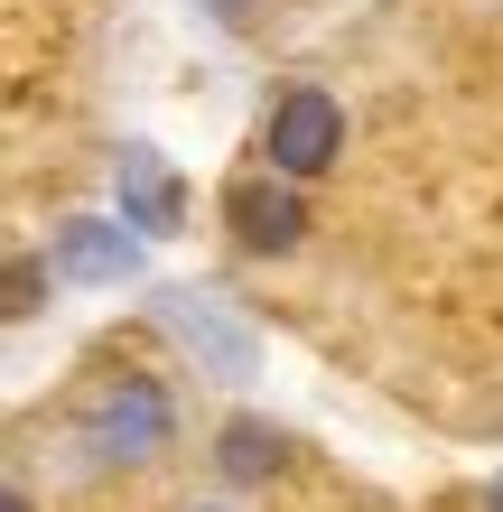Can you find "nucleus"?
Returning a JSON list of instances; mask_svg holds the SVG:
<instances>
[{"mask_svg": "<svg viewBox=\"0 0 503 512\" xmlns=\"http://www.w3.org/2000/svg\"><path fill=\"white\" fill-rule=\"evenodd\" d=\"M75 438L94 447L103 466H159L168 447H177V401H168V382H159V373H103L94 401H84V419H75Z\"/></svg>", "mask_w": 503, "mask_h": 512, "instance_id": "nucleus-1", "label": "nucleus"}, {"mask_svg": "<svg viewBox=\"0 0 503 512\" xmlns=\"http://www.w3.org/2000/svg\"><path fill=\"white\" fill-rule=\"evenodd\" d=\"M159 336L196 364V382L243 391V382L261 373V326L233 308L224 289H159Z\"/></svg>", "mask_w": 503, "mask_h": 512, "instance_id": "nucleus-2", "label": "nucleus"}, {"mask_svg": "<svg viewBox=\"0 0 503 512\" xmlns=\"http://www.w3.org/2000/svg\"><path fill=\"white\" fill-rule=\"evenodd\" d=\"M345 159V103L327 84H289V94L261 112V168L289 177V187H308V177H327Z\"/></svg>", "mask_w": 503, "mask_h": 512, "instance_id": "nucleus-3", "label": "nucleus"}, {"mask_svg": "<svg viewBox=\"0 0 503 512\" xmlns=\"http://www.w3.org/2000/svg\"><path fill=\"white\" fill-rule=\"evenodd\" d=\"M224 233H233L243 252L280 261V252H299V243H308V196L289 187V177L252 168V177H233V187H224Z\"/></svg>", "mask_w": 503, "mask_h": 512, "instance_id": "nucleus-4", "label": "nucleus"}, {"mask_svg": "<svg viewBox=\"0 0 503 512\" xmlns=\"http://www.w3.org/2000/svg\"><path fill=\"white\" fill-rule=\"evenodd\" d=\"M112 215H122L140 243H168V233L187 224V177H177L150 140H122V159H112Z\"/></svg>", "mask_w": 503, "mask_h": 512, "instance_id": "nucleus-5", "label": "nucleus"}, {"mask_svg": "<svg viewBox=\"0 0 503 512\" xmlns=\"http://www.w3.org/2000/svg\"><path fill=\"white\" fill-rule=\"evenodd\" d=\"M47 261L66 270L75 289H122L131 270H140V233L122 215H66L47 233Z\"/></svg>", "mask_w": 503, "mask_h": 512, "instance_id": "nucleus-6", "label": "nucleus"}, {"mask_svg": "<svg viewBox=\"0 0 503 512\" xmlns=\"http://www.w3.org/2000/svg\"><path fill=\"white\" fill-rule=\"evenodd\" d=\"M280 466H289V438L271 429V419L233 410L224 429H215V475H224V485H271Z\"/></svg>", "mask_w": 503, "mask_h": 512, "instance_id": "nucleus-7", "label": "nucleus"}, {"mask_svg": "<svg viewBox=\"0 0 503 512\" xmlns=\"http://www.w3.org/2000/svg\"><path fill=\"white\" fill-rule=\"evenodd\" d=\"M38 280H47V270L19 252V261H10V317H38Z\"/></svg>", "mask_w": 503, "mask_h": 512, "instance_id": "nucleus-8", "label": "nucleus"}, {"mask_svg": "<svg viewBox=\"0 0 503 512\" xmlns=\"http://www.w3.org/2000/svg\"><path fill=\"white\" fill-rule=\"evenodd\" d=\"M196 10H205V19H215V28H224V38H243V28H252V10H261V0H196Z\"/></svg>", "mask_w": 503, "mask_h": 512, "instance_id": "nucleus-9", "label": "nucleus"}, {"mask_svg": "<svg viewBox=\"0 0 503 512\" xmlns=\"http://www.w3.org/2000/svg\"><path fill=\"white\" fill-rule=\"evenodd\" d=\"M0 512H38V494H28L19 475H10V485H0Z\"/></svg>", "mask_w": 503, "mask_h": 512, "instance_id": "nucleus-10", "label": "nucleus"}, {"mask_svg": "<svg viewBox=\"0 0 503 512\" xmlns=\"http://www.w3.org/2000/svg\"><path fill=\"white\" fill-rule=\"evenodd\" d=\"M187 512H233V503H187Z\"/></svg>", "mask_w": 503, "mask_h": 512, "instance_id": "nucleus-11", "label": "nucleus"}, {"mask_svg": "<svg viewBox=\"0 0 503 512\" xmlns=\"http://www.w3.org/2000/svg\"><path fill=\"white\" fill-rule=\"evenodd\" d=\"M494 512H503V485H494Z\"/></svg>", "mask_w": 503, "mask_h": 512, "instance_id": "nucleus-12", "label": "nucleus"}]
</instances>
